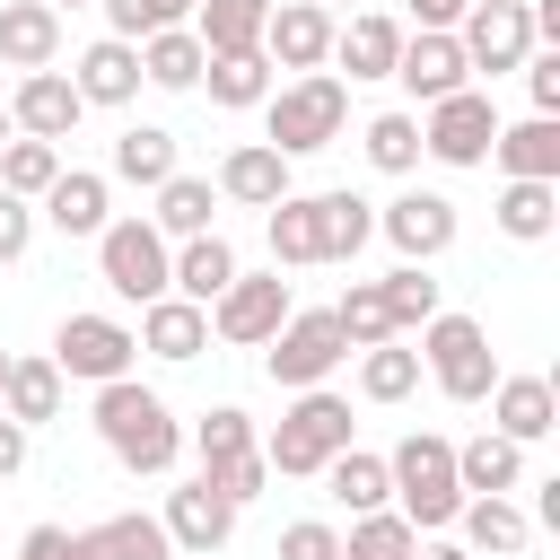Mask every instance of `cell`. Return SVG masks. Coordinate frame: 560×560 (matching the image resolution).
I'll return each mask as SVG.
<instances>
[{
	"label": "cell",
	"instance_id": "cell-50",
	"mask_svg": "<svg viewBox=\"0 0 560 560\" xmlns=\"http://www.w3.org/2000/svg\"><path fill=\"white\" fill-rule=\"evenodd\" d=\"M26 245H35V210H26L18 192H0V262H18Z\"/></svg>",
	"mask_w": 560,
	"mask_h": 560
},
{
	"label": "cell",
	"instance_id": "cell-46",
	"mask_svg": "<svg viewBox=\"0 0 560 560\" xmlns=\"http://www.w3.org/2000/svg\"><path fill=\"white\" fill-rule=\"evenodd\" d=\"M105 18H114L122 44H149L166 26H192V0H105Z\"/></svg>",
	"mask_w": 560,
	"mask_h": 560
},
{
	"label": "cell",
	"instance_id": "cell-47",
	"mask_svg": "<svg viewBox=\"0 0 560 560\" xmlns=\"http://www.w3.org/2000/svg\"><path fill=\"white\" fill-rule=\"evenodd\" d=\"M201 481H210V490H219L228 508H245V499H262V481H271V464H262V446H254V455H228V464H210Z\"/></svg>",
	"mask_w": 560,
	"mask_h": 560
},
{
	"label": "cell",
	"instance_id": "cell-4",
	"mask_svg": "<svg viewBox=\"0 0 560 560\" xmlns=\"http://www.w3.org/2000/svg\"><path fill=\"white\" fill-rule=\"evenodd\" d=\"M262 446V464L280 472V481H315L341 446H350V402L341 394H324V385H306L289 411H280V429L271 438H254Z\"/></svg>",
	"mask_w": 560,
	"mask_h": 560
},
{
	"label": "cell",
	"instance_id": "cell-48",
	"mask_svg": "<svg viewBox=\"0 0 560 560\" xmlns=\"http://www.w3.org/2000/svg\"><path fill=\"white\" fill-rule=\"evenodd\" d=\"M280 560H341V534H332L324 516H298V525L280 534Z\"/></svg>",
	"mask_w": 560,
	"mask_h": 560
},
{
	"label": "cell",
	"instance_id": "cell-9",
	"mask_svg": "<svg viewBox=\"0 0 560 560\" xmlns=\"http://www.w3.org/2000/svg\"><path fill=\"white\" fill-rule=\"evenodd\" d=\"M455 44H464V70H525V52H534V18H525V0H472L464 18H455Z\"/></svg>",
	"mask_w": 560,
	"mask_h": 560
},
{
	"label": "cell",
	"instance_id": "cell-53",
	"mask_svg": "<svg viewBox=\"0 0 560 560\" xmlns=\"http://www.w3.org/2000/svg\"><path fill=\"white\" fill-rule=\"evenodd\" d=\"M9 472H26V429H18V420H0V481H9Z\"/></svg>",
	"mask_w": 560,
	"mask_h": 560
},
{
	"label": "cell",
	"instance_id": "cell-8",
	"mask_svg": "<svg viewBox=\"0 0 560 560\" xmlns=\"http://www.w3.org/2000/svg\"><path fill=\"white\" fill-rule=\"evenodd\" d=\"M490 140H499V105H490L481 88L438 96V105H429V122H420V158H438V166H481V158H490Z\"/></svg>",
	"mask_w": 560,
	"mask_h": 560
},
{
	"label": "cell",
	"instance_id": "cell-21",
	"mask_svg": "<svg viewBox=\"0 0 560 560\" xmlns=\"http://www.w3.org/2000/svg\"><path fill=\"white\" fill-rule=\"evenodd\" d=\"M394 52H402V18L385 9H359L350 26H332V61L350 79H394Z\"/></svg>",
	"mask_w": 560,
	"mask_h": 560
},
{
	"label": "cell",
	"instance_id": "cell-34",
	"mask_svg": "<svg viewBox=\"0 0 560 560\" xmlns=\"http://www.w3.org/2000/svg\"><path fill=\"white\" fill-rule=\"evenodd\" d=\"M201 88H210V105L245 114V105H262V96H271V61H262V52H210Z\"/></svg>",
	"mask_w": 560,
	"mask_h": 560
},
{
	"label": "cell",
	"instance_id": "cell-13",
	"mask_svg": "<svg viewBox=\"0 0 560 560\" xmlns=\"http://www.w3.org/2000/svg\"><path fill=\"white\" fill-rule=\"evenodd\" d=\"M376 228L394 236V254H402V262H438V254L455 245V201L411 184V192H394V201L376 210Z\"/></svg>",
	"mask_w": 560,
	"mask_h": 560
},
{
	"label": "cell",
	"instance_id": "cell-56",
	"mask_svg": "<svg viewBox=\"0 0 560 560\" xmlns=\"http://www.w3.org/2000/svg\"><path fill=\"white\" fill-rule=\"evenodd\" d=\"M315 9H350V0H315Z\"/></svg>",
	"mask_w": 560,
	"mask_h": 560
},
{
	"label": "cell",
	"instance_id": "cell-52",
	"mask_svg": "<svg viewBox=\"0 0 560 560\" xmlns=\"http://www.w3.org/2000/svg\"><path fill=\"white\" fill-rule=\"evenodd\" d=\"M472 0H411V18H420V35H455V18H464Z\"/></svg>",
	"mask_w": 560,
	"mask_h": 560
},
{
	"label": "cell",
	"instance_id": "cell-18",
	"mask_svg": "<svg viewBox=\"0 0 560 560\" xmlns=\"http://www.w3.org/2000/svg\"><path fill=\"white\" fill-rule=\"evenodd\" d=\"M490 420H499L508 446L551 438V429H560V394H551V376H499V385H490Z\"/></svg>",
	"mask_w": 560,
	"mask_h": 560
},
{
	"label": "cell",
	"instance_id": "cell-14",
	"mask_svg": "<svg viewBox=\"0 0 560 560\" xmlns=\"http://www.w3.org/2000/svg\"><path fill=\"white\" fill-rule=\"evenodd\" d=\"M79 114H88V105H79V88H70L61 70H26V79H18V96H9V131L52 140V149L79 131Z\"/></svg>",
	"mask_w": 560,
	"mask_h": 560
},
{
	"label": "cell",
	"instance_id": "cell-38",
	"mask_svg": "<svg viewBox=\"0 0 560 560\" xmlns=\"http://www.w3.org/2000/svg\"><path fill=\"white\" fill-rule=\"evenodd\" d=\"M315 219H324V262H350L376 236V210L359 192H315Z\"/></svg>",
	"mask_w": 560,
	"mask_h": 560
},
{
	"label": "cell",
	"instance_id": "cell-51",
	"mask_svg": "<svg viewBox=\"0 0 560 560\" xmlns=\"http://www.w3.org/2000/svg\"><path fill=\"white\" fill-rule=\"evenodd\" d=\"M18 560H88V551H79V534H70V525H26Z\"/></svg>",
	"mask_w": 560,
	"mask_h": 560
},
{
	"label": "cell",
	"instance_id": "cell-49",
	"mask_svg": "<svg viewBox=\"0 0 560 560\" xmlns=\"http://www.w3.org/2000/svg\"><path fill=\"white\" fill-rule=\"evenodd\" d=\"M525 96L534 114H560V52H525Z\"/></svg>",
	"mask_w": 560,
	"mask_h": 560
},
{
	"label": "cell",
	"instance_id": "cell-30",
	"mask_svg": "<svg viewBox=\"0 0 560 560\" xmlns=\"http://www.w3.org/2000/svg\"><path fill=\"white\" fill-rule=\"evenodd\" d=\"M44 219H52L61 236H105V175L61 166V175H52V192H44Z\"/></svg>",
	"mask_w": 560,
	"mask_h": 560
},
{
	"label": "cell",
	"instance_id": "cell-19",
	"mask_svg": "<svg viewBox=\"0 0 560 560\" xmlns=\"http://www.w3.org/2000/svg\"><path fill=\"white\" fill-rule=\"evenodd\" d=\"M236 280V245L228 236H184L175 245V262H166V298H184V306H201L210 315V298Z\"/></svg>",
	"mask_w": 560,
	"mask_h": 560
},
{
	"label": "cell",
	"instance_id": "cell-6",
	"mask_svg": "<svg viewBox=\"0 0 560 560\" xmlns=\"http://www.w3.org/2000/svg\"><path fill=\"white\" fill-rule=\"evenodd\" d=\"M166 262H175V245H166L149 219H105V236H96V271H105L114 298H131V306L166 298Z\"/></svg>",
	"mask_w": 560,
	"mask_h": 560
},
{
	"label": "cell",
	"instance_id": "cell-35",
	"mask_svg": "<svg viewBox=\"0 0 560 560\" xmlns=\"http://www.w3.org/2000/svg\"><path fill=\"white\" fill-rule=\"evenodd\" d=\"M271 262H324L315 192H280V201H271Z\"/></svg>",
	"mask_w": 560,
	"mask_h": 560
},
{
	"label": "cell",
	"instance_id": "cell-5",
	"mask_svg": "<svg viewBox=\"0 0 560 560\" xmlns=\"http://www.w3.org/2000/svg\"><path fill=\"white\" fill-rule=\"evenodd\" d=\"M420 368L438 376L446 402H490V385H499V350L472 315H429L420 324Z\"/></svg>",
	"mask_w": 560,
	"mask_h": 560
},
{
	"label": "cell",
	"instance_id": "cell-45",
	"mask_svg": "<svg viewBox=\"0 0 560 560\" xmlns=\"http://www.w3.org/2000/svg\"><path fill=\"white\" fill-rule=\"evenodd\" d=\"M192 455H201V472H210V464H228V455H254V420H245L236 402L201 411V420H192Z\"/></svg>",
	"mask_w": 560,
	"mask_h": 560
},
{
	"label": "cell",
	"instance_id": "cell-37",
	"mask_svg": "<svg viewBox=\"0 0 560 560\" xmlns=\"http://www.w3.org/2000/svg\"><path fill=\"white\" fill-rule=\"evenodd\" d=\"M499 228L516 245H542L560 228V184H499Z\"/></svg>",
	"mask_w": 560,
	"mask_h": 560
},
{
	"label": "cell",
	"instance_id": "cell-42",
	"mask_svg": "<svg viewBox=\"0 0 560 560\" xmlns=\"http://www.w3.org/2000/svg\"><path fill=\"white\" fill-rule=\"evenodd\" d=\"M420 385V350H402V341H376L368 359H359V394L368 402H402Z\"/></svg>",
	"mask_w": 560,
	"mask_h": 560
},
{
	"label": "cell",
	"instance_id": "cell-17",
	"mask_svg": "<svg viewBox=\"0 0 560 560\" xmlns=\"http://www.w3.org/2000/svg\"><path fill=\"white\" fill-rule=\"evenodd\" d=\"M490 158L508 166V184H560V114H525V122H499Z\"/></svg>",
	"mask_w": 560,
	"mask_h": 560
},
{
	"label": "cell",
	"instance_id": "cell-31",
	"mask_svg": "<svg viewBox=\"0 0 560 560\" xmlns=\"http://www.w3.org/2000/svg\"><path fill=\"white\" fill-rule=\"evenodd\" d=\"M315 481H324V490H332L350 516H376V508L394 499V481H385V455H368V446H341V455H332Z\"/></svg>",
	"mask_w": 560,
	"mask_h": 560
},
{
	"label": "cell",
	"instance_id": "cell-36",
	"mask_svg": "<svg viewBox=\"0 0 560 560\" xmlns=\"http://www.w3.org/2000/svg\"><path fill=\"white\" fill-rule=\"evenodd\" d=\"M114 175H122V184H149V192H158V184L175 175V131H158V122H131V131L114 140Z\"/></svg>",
	"mask_w": 560,
	"mask_h": 560
},
{
	"label": "cell",
	"instance_id": "cell-39",
	"mask_svg": "<svg viewBox=\"0 0 560 560\" xmlns=\"http://www.w3.org/2000/svg\"><path fill=\"white\" fill-rule=\"evenodd\" d=\"M332 324H341V341H350V350L402 341V332H394V315H385V289H376V280H350V289H341V306H332Z\"/></svg>",
	"mask_w": 560,
	"mask_h": 560
},
{
	"label": "cell",
	"instance_id": "cell-7",
	"mask_svg": "<svg viewBox=\"0 0 560 560\" xmlns=\"http://www.w3.org/2000/svg\"><path fill=\"white\" fill-rule=\"evenodd\" d=\"M350 359V341H341V324H332V306H315V315H289L280 332H271V350H262V368H271V385H289V394H306V385H324L332 368Z\"/></svg>",
	"mask_w": 560,
	"mask_h": 560
},
{
	"label": "cell",
	"instance_id": "cell-57",
	"mask_svg": "<svg viewBox=\"0 0 560 560\" xmlns=\"http://www.w3.org/2000/svg\"><path fill=\"white\" fill-rule=\"evenodd\" d=\"M44 9H79V0H44Z\"/></svg>",
	"mask_w": 560,
	"mask_h": 560
},
{
	"label": "cell",
	"instance_id": "cell-28",
	"mask_svg": "<svg viewBox=\"0 0 560 560\" xmlns=\"http://www.w3.org/2000/svg\"><path fill=\"white\" fill-rule=\"evenodd\" d=\"M455 525H464V551H490V560H516V551L534 542V516H525L516 499H464Z\"/></svg>",
	"mask_w": 560,
	"mask_h": 560
},
{
	"label": "cell",
	"instance_id": "cell-16",
	"mask_svg": "<svg viewBox=\"0 0 560 560\" xmlns=\"http://www.w3.org/2000/svg\"><path fill=\"white\" fill-rule=\"evenodd\" d=\"M394 79H402L420 105H438V96L472 88V70H464V44H455V35H402V52H394Z\"/></svg>",
	"mask_w": 560,
	"mask_h": 560
},
{
	"label": "cell",
	"instance_id": "cell-40",
	"mask_svg": "<svg viewBox=\"0 0 560 560\" xmlns=\"http://www.w3.org/2000/svg\"><path fill=\"white\" fill-rule=\"evenodd\" d=\"M52 175H61V149H52V140H9V149H0V192L44 201V192H52Z\"/></svg>",
	"mask_w": 560,
	"mask_h": 560
},
{
	"label": "cell",
	"instance_id": "cell-26",
	"mask_svg": "<svg viewBox=\"0 0 560 560\" xmlns=\"http://www.w3.org/2000/svg\"><path fill=\"white\" fill-rule=\"evenodd\" d=\"M210 210H219V184L175 166V175L158 184V210H149V228H158L166 245H184V236H210Z\"/></svg>",
	"mask_w": 560,
	"mask_h": 560
},
{
	"label": "cell",
	"instance_id": "cell-12",
	"mask_svg": "<svg viewBox=\"0 0 560 560\" xmlns=\"http://www.w3.org/2000/svg\"><path fill=\"white\" fill-rule=\"evenodd\" d=\"M262 61L271 70H324L332 61V9L315 0H271V26H262Z\"/></svg>",
	"mask_w": 560,
	"mask_h": 560
},
{
	"label": "cell",
	"instance_id": "cell-2",
	"mask_svg": "<svg viewBox=\"0 0 560 560\" xmlns=\"http://www.w3.org/2000/svg\"><path fill=\"white\" fill-rule=\"evenodd\" d=\"M385 481H394V516L411 525V534H446L455 525V508H464V490H455V438H438V429H411L394 455H385Z\"/></svg>",
	"mask_w": 560,
	"mask_h": 560
},
{
	"label": "cell",
	"instance_id": "cell-25",
	"mask_svg": "<svg viewBox=\"0 0 560 560\" xmlns=\"http://www.w3.org/2000/svg\"><path fill=\"white\" fill-rule=\"evenodd\" d=\"M131 341H140L149 359H201V350H210V315H201V306H184V298H149Z\"/></svg>",
	"mask_w": 560,
	"mask_h": 560
},
{
	"label": "cell",
	"instance_id": "cell-22",
	"mask_svg": "<svg viewBox=\"0 0 560 560\" xmlns=\"http://www.w3.org/2000/svg\"><path fill=\"white\" fill-rule=\"evenodd\" d=\"M70 88H79V105H131L140 96V44H122V35L88 44L79 70H70Z\"/></svg>",
	"mask_w": 560,
	"mask_h": 560
},
{
	"label": "cell",
	"instance_id": "cell-15",
	"mask_svg": "<svg viewBox=\"0 0 560 560\" xmlns=\"http://www.w3.org/2000/svg\"><path fill=\"white\" fill-rule=\"evenodd\" d=\"M158 525H166V542H175V551H201V560H210V551L236 534V508L192 472L184 490H166V516H158Z\"/></svg>",
	"mask_w": 560,
	"mask_h": 560
},
{
	"label": "cell",
	"instance_id": "cell-43",
	"mask_svg": "<svg viewBox=\"0 0 560 560\" xmlns=\"http://www.w3.org/2000/svg\"><path fill=\"white\" fill-rule=\"evenodd\" d=\"M420 551V534L394 516V508H376V516H350V542H341V560H411Z\"/></svg>",
	"mask_w": 560,
	"mask_h": 560
},
{
	"label": "cell",
	"instance_id": "cell-33",
	"mask_svg": "<svg viewBox=\"0 0 560 560\" xmlns=\"http://www.w3.org/2000/svg\"><path fill=\"white\" fill-rule=\"evenodd\" d=\"M201 70H210V52H201L192 26H166V35L140 44V79L149 88H201Z\"/></svg>",
	"mask_w": 560,
	"mask_h": 560
},
{
	"label": "cell",
	"instance_id": "cell-44",
	"mask_svg": "<svg viewBox=\"0 0 560 560\" xmlns=\"http://www.w3.org/2000/svg\"><path fill=\"white\" fill-rule=\"evenodd\" d=\"M359 140H368V166H385V175H411L420 166V114H376Z\"/></svg>",
	"mask_w": 560,
	"mask_h": 560
},
{
	"label": "cell",
	"instance_id": "cell-3",
	"mask_svg": "<svg viewBox=\"0 0 560 560\" xmlns=\"http://www.w3.org/2000/svg\"><path fill=\"white\" fill-rule=\"evenodd\" d=\"M341 122H350V88H341L332 70H306V79H289V88L262 96V149H280V158L332 149Z\"/></svg>",
	"mask_w": 560,
	"mask_h": 560
},
{
	"label": "cell",
	"instance_id": "cell-54",
	"mask_svg": "<svg viewBox=\"0 0 560 560\" xmlns=\"http://www.w3.org/2000/svg\"><path fill=\"white\" fill-rule=\"evenodd\" d=\"M411 560H472L464 542H429V551H411Z\"/></svg>",
	"mask_w": 560,
	"mask_h": 560
},
{
	"label": "cell",
	"instance_id": "cell-41",
	"mask_svg": "<svg viewBox=\"0 0 560 560\" xmlns=\"http://www.w3.org/2000/svg\"><path fill=\"white\" fill-rule=\"evenodd\" d=\"M376 289H385V315H394V332H411V324L446 315V306H438V280H429V262H402V271H385Z\"/></svg>",
	"mask_w": 560,
	"mask_h": 560
},
{
	"label": "cell",
	"instance_id": "cell-24",
	"mask_svg": "<svg viewBox=\"0 0 560 560\" xmlns=\"http://www.w3.org/2000/svg\"><path fill=\"white\" fill-rule=\"evenodd\" d=\"M219 192H228V201H245V210H271V201L289 192V158H280V149H262V140H236V149L219 158Z\"/></svg>",
	"mask_w": 560,
	"mask_h": 560
},
{
	"label": "cell",
	"instance_id": "cell-32",
	"mask_svg": "<svg viewBox=\"0 0 560 560\" xmlns=\"http://www.w3.org/2000/svg\"><path fill=\"white\" fill-rule=\"evenodd\" d=\"M79 551H88V560H166L175 542H166V525H158V516H140V508H131V516L88 525V534H79Z\"/></svg>",
	"mask_w": 560,
	"mask_h": 560
},
{
	"label": "cell",
	"instance_id": "cell-10",
	"mask_svg": "<svg viewBox=\"0 0 560 560\" xmlns=\"http://www.w3.org/2000/svg\"><path fill=\"white\" fill-rule=\"evenodd\" d=\"M131 359H140V341H131V324H114V315H61V332H52V368H61V376L114 385V376H131Z\"/></svg>",
	"mask_w": 560,
	"mask_h": 560
},
{
	"label": "cell",
	"instance_id": "cell-29",
	"mask_svg": "<svg viewBox=\"0 0 560 560\" xmlns=\"http://www.w3.org/2000/svg\"><path fill=\"white\" fill-rule=\"evenodd\" d=\"M271 0H192V35L201 52H262Z\"/></svg>",
	"mask_w": 560,
	"mask_h": 560
},
{
	"label": "cell",
	"instance_id": "cell-20",
	"mask_svg": "<svg viewBox=\"0 0 560 560\" xmlns=\"http://www.w3.org/2000/svg\"><path fill=\"white\" fill-rule=\"evenodd\" d=\"M0 61H9V70H52V61H61V9H44V0H0Z\"/></svg>",
	"mask_w": 560,
	"mask_h": 560
},
{
	"label": "cell",
	"instance_id": "cell-27",
	"mask_svg": "<svg viewBox=\"0 0 560 560\" xmlns=\"http://www.w3.org/2000/svg\"><path fill=\"white\" fill-rule=\"evenodd\" d=\"M0 420H18V429L61 420V368H52V359H9V376H0Z\"/></svg>",
	"mask_w": 560,
	"mask_h": 560
},
{
	"label": "cell",
	"instance_id": "cell-23",
	"mask_svg": "<svg viewBox=\"0 0 560 560\" xmlns=\"http://www.w3.org/2000/svg\"><path fill=\"white\" fill-rule=\"evenodd\" d=\"M516 481H525V446H508L499 429H481V438L455 446V490L464 499H508Z\"/></svg>",
	"mask_w": 560,
	"mask_h": 560
},
{
	"label": "cell",
	"instance_id": "cell-1",
	"mask_svg": "<svg viewBox=\"0 0 560 560\" xmlns=\"http://www.w3.org/2000/svg\"><path fill=\"white\" fill-rule=\"evenodd\" d=\"M96 438L114 446L122 472H175V455H184V420H175L140 376L96 385Z\"/></svg>",
	"mask_w": 560,
	"mask_h": 560
},
{
	"label": "cell",
	"instance_id": "cell-58",
	"mask_svg": "<svg viewBox=\"0 0 560 560\" xmlns=\"http://www.w3.org/2000/svg\"><path fill=\"white\" fill-rule=\"evenodd\" d=\"M0 376H9V359H0Z\"/></svg>",
	"mask_w": 560,
	"mask_h": 560
},
{
	"label": "cell",
	"instance_id": "cell-55",
	"mask_svg": "<svg viewBox=\"0 0 560 560\" xmlns=\"http://www.w3.org/2000/svg\"><path fill=\"white\" fill-rule=\"evenodd\" d=\"M0 149H9V105H0Z\"/></svg>",
	"mask_w": 560,
	"mask_h": 560
},
{
	"label": "cell",
	"instance_id": "cell-11",
	"mask_svg": "<svg viewBox=\"0 0 560 560\" xmlns=\"http://www.w3.org/2000/svg\"><path fill=\"white\" fill-rule=\"evenodd\" d=\"M280 324H289V280H280V271H262V280H245V271H236V280L210 298V332H219V341H236V350L271 341Z\"/></svg>",
	"mask_w": 560,
	"mask_h": 560
}]
</instances>
